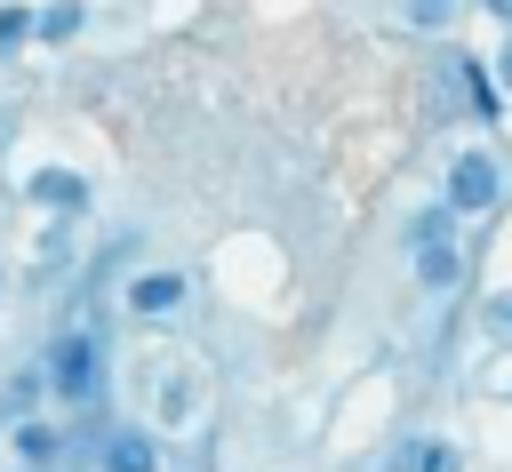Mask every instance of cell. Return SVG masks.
<instances>
[{"mask_svg": "<svg viewBox=\"0 0 512 472\" xmlns=\"http://www.w3.org/2000/svg\"><path fill=\"white\" fill-rule=\"evenodd\" d=\"M384 472H456V448H448V440H408Z\"/></svg>", "mask_w": 512, "mask_h": 472, "instance_id": "5", "label": "cell"}, {"mask_svg": "<svg viewBox=\"0 0 512 472\" xmlns=\"http://www.w3.org/2000/svg\"><path fill=\"white\" fill-rule=\"evenodd\" d=\"M16 32H24V8H0V48H8Z\"/></svg>", "mask_w": 512, "mask_h": 472, "instance_id": "13", "label": "cell"}, {"mask_svg": "<svg viewBox=\"0 0 512 472\" xmlns=\"http://www.w3.org/2000/svg\"><path fill=\"white\" fill-rule=\"evenodd\" d=\"M408 240H416V280H424V288H456V280H464V256H456V240H448V208H424Z\"/></svg>", "mask_w": 512, "mask_h": 472, "instance_id": "1", "label": "cell"}, {"mask_svg": "<svg viewBox=\"0 0 512 472\" xmlns=\"http://www.w3.org/2000/svg\"><path fill=\"white\" fill-rule=\"evenodd\" d=\"M176 304H184V272H136V280H128V312L168 320Z\"/></svg>", "mask_w": 512, "mask_h": 472, "instance_id": "4", "label": "cell"}, {"mask_svg": "<svg viewBox=\"0 0 512 472\" xmlns=\"http://www.w3.org/2000/svg\"><path fill=\"white\" fill-rule=\"evenodd\" d=\"M48 376H56V392H64V400H88V384H96V336H56Z\"/></svg>", "mask_w": 512, "mask_h": 472, "instance_id": "3", "label": "cell"}, {"mask_svg": "<svg viewBox=\"0 0 512 472\" xmlns=\"http://www.w3.org/2000/svg\"><path fill=\"white\" fill-rule=\"evenodd\" d=\"M488 328H496V336H512V296H496V304H488Z\"/></svg>", "mask_w": 512, "mask_h": 472, "instance_id": "12", "label": "cell"}, {"mask_svg": "<svg viewBox=\"0 0 512 472\" xmlns=\"http://www.w3.org/2000/svg\"><path fill=\"white\" fill-rule=\"evenodd\" d=\"M464 88H472V112H480V120H496V80H488L480 64H464Z\"/></svg>", "mask_w": 512, "mask_h": 472, "instance_id": "8", "label": "cell"}, {"mask_svg": "<svg viewBox=\"0 0 512 472\" xmlns=\"http://www.w3.org/2000/svg\"><path fill=\"white\" fill-rule=\"evenodd\" d=\"M488 8H496V16H512V0H488Z\"/></svg>", "mask_w": 512, "mask_h": 472, "instance_id": "14", "label": "cell"}, {"mask_svg": "<svg viewBox=\"0 0 512 472\" xmlns=\"http://www.w3.org/2000/svg\"><path fill=\"white\" fill-rule=\"evenodd\" d=\"M504 80H512V48H504Z\"/></svg>", "mask_w": 512, "mask_h": 472, "instance_id": "15", "label": "cell"}, {"mask_svg": "<svg viewBox=\"0 0 512 472\" xmlns=\"http://www.w3.org/2000/svg\"><path fill=\"white\" fill-rule=\"evenodd\" d=\"M16 448H24L32 464H48V456H56V432H48V424H24V432H16Z\"/></svg>", "mask_w": 512, "mask_h": 472, "instance_id": "9", "label": "cell"}, {"mask_svg": "<svg viewBox=\"0 0 512 472\" xmlns=\"http://www.w3.org/2000/svg\"><path fill=\"white\" fill-rule=\"evenodd\" d=\"M160 464V448L144 440V432H120L112 448H104V472H152Z\"/></svg>", "mask_w": 512, "mask_h": 472, "instance_id": "7", "label": "cell"}, {"mask_svg": "<svg viewBox=\"0 0 512 472\" xmlns=\"http://www.w3.org/2000/svg\"><path fill=\"white\" fill-rule=\"evenodd\" d=\"M32 200H48V208H80L88 184H80L72 168H40V176H32Z\"/></svg>", "mask_w": 512, "mask_h": 472, "instance_id": "6", "label": "cell"}, {"mask_svg": "<svg viewBox=\"0 0 512 472\" xmlns=\"http://www.w3.org/2000/svg\"><path fill=\"white\" fill-rule=\"evenodd\" d=\"M72 24H80V8H72V0H56V8H48V16H40V32H48V40H64V32H72Z\"/></svg>", "mask_w": 512, "mask_h": 472, "instance_id": "10", "label": "cell"}, {"mask_svg": "<svg viewBox=\"0 0 512 472\" xmlns=\"http://www.w3.org/2000/svg\"><path fill=\"white\" fill-rule=\"evenodd\" d=\"M408 16H416V24H440V16H448V0H408Z\"/></svg>", "mask_w": 512, "mask_h": 472, "instance_id": "11", "label": "cell"}, {"mask_svg": "<svg viewBox=\"0 0 512 472\" xmlns=\"http://www.w3.org/2000/svg\"><path fill=\"white\" fill-rule=\"evenodd\" d=\"M496 192H504V176H496V160H488V152H464V160L448 168V208H456V216L496 208Z\"/></svg>", "mask_w": 512, "mask_h": 472, "instance_id": "2", "label": "cell"}]
</instances>
